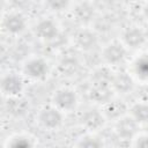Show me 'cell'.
Segmentation results:
<instances>
[{
  "mask_svg": "<svg viewBox=\"0 0 148 148\" xmlns=\"http://www.w3.org/2000/svg\"><path fill=\"white\" fill-rule=\"evenodd\" d=\"M125 69L131 74L136 84L148 86V49L143 47L135 52H132Z\"/></svg>",
  "mask_w": 148,
  "mask_h": 148,
  "instance_id": "ba28073f",
  "label": "cell"
},
{
  "mask_svg": "<svg viewBox=\"0 0 148 148\" xmlns=\"http://www.w3.org/2000/svg\"><path fill=\"white\" fill-rule=\"evenodd\" d=\"M117 68L108 66L105 64H98L97 66L92 67L88 74L89 83H111L113 74Z\"/></svg>",
  "mask_w": 148,
  "mask_h": 148,
  "instance_id": "44dd1931",
  "label": "cell"
},
{
  "mask_svg": "<svg viewBox=\"0 0 148 148\" xmlns=\"http://www.w3.org/2000/svg\"><path fill=\"white\" fill-rule=\"evenodd\" d=\"M82 61L79 56L74 54L73 52H64L59 56L56 62V69L66 77L75 76L81 69Z\"/></svg>",
  "mask_w": 148,
  "mask_h": 148,
  "instance_id": "5bb4252c",
  "label": "cell"
},
{
  "mask_svg": "<svg viewBox=\"0 0 148 148\" xmlns=\"http://www.w3.org/2000/svg\"><path fill=\"white\" fill-rule=\"evenodd\" d=\"M98 31L92 25H80L72 35L73 47L81 53H88L101 46Z\"/></svg>",
  "mask_w": 148,
  "mask_h": 148,
  "instance_id": "9c48e42d",
  "label": "cell"
},
{
  "mask_svg": "<svg viewBox=\"0 0 148 148\" xmlns=\"http://www.w3.org/2000/svg\"><path fill=\"white\" fill-rule=\"evenodd\" d=\"M106 120L109 124H111L112 121H114L116 119H118L119 117L124 116L127 113L128 110V103L124 102L120 96H116L114 98H112L110 102H108L106 104L101 106Z\"/></svg>",
  "mask_w": 148,
  "mask_h": 148,
  "instance_id": "ac0fdd59",
  "label": "cell"
},
{
  "mask_svg": "<svg viewBox=\"0 0 148 148\" xmlns=\"http://www.w3.org/2000/svg\"><path fill=\"white\" fill-rule=\"evenodd\" d=\"M29 82L18 69H7L0 77V91L3 98L23 96Z\"/></svg>",
  "mask_w": 148,
  "mask_h": 148,
  "instance_id": "52a82bcc",
  "label": "cell"
},
{
  "mask_svg": "<svg viewBox=\"0 0 148 148\" xmlns=\"http://www.w3.org/2000/svg\"><path fill=\"white\" fill-rule=\"evenodd\" d=\"M118 38L131 52H135L146 47L148 43V32L142 25L131 23L120 30Z\"/></svg>",
  "mask_w": 148,
  "mask_h": 148,
  "instance_id": "30bf717a",
  "label": "cell"
},
{
  "mask_svg": "<svg viewBox=\"0 0 148 148\" xmlns=\"http://www.w3.org/2000/svg\"><path fill=\"white\" fill-rule=\"evenodd\" d=\"M66 113L57 109L50 102L40 105L34 116L35 124L44 132H58L65 125Z\"/></svg>",
  "mask_w": 148,
  "mask_h": 148,
  "instance_id": "7a4b0ae2",
  "label": "cell"
},
{
  "mask_svg": "<svg viewBox=\"0 0 148 148\" xmlns=\"http://www.w3.org/2000/svg\"><path fill=\"white\" fill-rule=\"evenodd\" d=\"M110 84L117 96H124L131 94L134 90V88L138 86L134 79L131 76V74L125 69V67L123 69H116Z\"/></svg>",
  "mask_w": 148,
  "mask_h": 148,
  "instance_id": "9a60e30c",
  "label": "cell"
},
{
  "mask_svg": "<svg viewBox=\"0 0 148 148\" xmlns=\"http://www.w3.org/2000/svg\"><path fill=\"white\" fill-rule=\"evenodd\" d=\"M117 95L111 84L108 83H89L87 89V98L92 105L102 106L114 98Z\"/></svg>",
  "mask_w": 148,
  "mask_h": 148,
  "instance_id": "4fadbf2b",
  "label": "cell"
},
{
  "mask_svg": "<svg viewBox=\"0 0 148 148\" xmlns=\"http://www.w3.org/2000/svg\"><path fill=\"white\" fill-rule=\"evenodd\" d=\"M30 27L31 23L29 22V17L22 10L9 9L2 14L1 29L9 37H21L28 30H30Z\"/></svg>",
  "mask_w": 148,
  "mask_h": 148,
  "instance_id": "8992f818",
  "label": "cell"
},
{
  "mask_svg": "<svg viewBox=\"0 0 148 148\" xmlns=\"http://www.w3.org/2000/svg\"><path fill=\"white\" fill-rule=\"evenodd\" d=\"M40 2L49 15H61L71 12L75 0H40Z\"/></svg>",
  "mask_w": 148,
  "mask_h": 148,
  "instance_id": "7402d4cb",
  "label": "cell"
},
{
  "mask_svg": "<svg viewBox=\"0 0 148 148\" xmlns=\"http://www.w3.org/2000/svg\"><path fill=\"white\" fill-rule=\"evenodd\" d=\"M77 121L84 131L91 132H99L102 128L105 127L106 124H109L101 106L97 105H92L80 111L77 116Z\"/></svg>",
  "mask_w": 148,
  "mask_h": 148,
  "instance_id": "8fae6325",
  "label": "cell"
},
{
  "mask_svg": "<svg viewBox=\"0 0 148 148\" xmlns=\"http://www.w3.org/2000/svg\"><path fill=\"white\" fill-rule=\"evenodd\" d=\"M127 113L141 126H148V99H136L128 103Z\"/></svg>",
  "mask_w": 148,
  "mask_h": 148,
  "instance_id": "ffe728a7",
  "label": "cell"
},
{
  "mask_svg": "<svg viewBox=\"0 0 148 148\" xmlns=\"http://www.w3.org/2000/svg\"><path fill=\"white\" fill-rule=\"evenodd\" d=\"M140 15L148 21V0H143V2L140 6Z\"/></svg>",
  "mask_w": 148,
  "mask_h": 148,
  "instance_id": "cb8c5ba5",
  "label": "cell"
},
{
  "mask_svg": "<svg viewBox=\"0 0 148 148\" xmlns=\"http://www.w3.org/2000/svg\"><path fill=\"white\" fill-rule=\"evenodd\" d=\"M2 146L5 148H32L38 146V138L30 132H14L3 140Z\"/></svg>",
  "mask_w": 148,
  "mask_h": 148,
  "instance_id": "2e32d148",
  "label": "cell"
},
{
  "mask_svg": "<svg viewBox=\"0 0 148 148\" xmlns=\"http://www.w3.org/2000/svg\"><path fill=\"white\" fill-rule=\"evenodd\" d=\"M50 103L64 113H73L79 110L81 97L76 88L69 84H61L54 88L50 95Z\"/></svg>",
  "mask_w": 148,
  "mask_h": 148,
  "instance_id": "3957f363",
  "label": "cell"
},
{
  "mask_svg": "<svg viewBox=\"0 0 148 148\" xmlns=\"http://www.w3.org/2000/svg\"><path fill=\"white\" fill-rule=\"evenodd\" d=\"M69 13L80 25H91V22L96 15V9L91 2L84 0L81 2H75Z\"/></svg>",
  "mask_w": 148,
  "mask_h": 148,
  "instance_id": "e0dca14e",
  "label": "cell"
},
{
  "mask_svg": "<svg viewBox=\"0 0 148 148\" xmlns=\"http://www.w3.org/2000/svg\"><path fill=\"white\" fill-rule=\"evenodd\" d=\"M30 31L32 36L40 43H53L61 35V25L53 15H45L38 17L34 23H31Z\"/></svg>",
  "mask_w": 148,
  "mask_h": 148,
  "instance_id": "5b68a950",
  "label": "cell"
},
{
  "mask_svg": "<svg viewBox=\"0 0 148 148\" xmlns=\"http://www.w3.org/2000/svg\"><path fill=\"white\" fill-rule=\"evenodd\" d=\"M111 126H112V131L117 138H119L121 140H127L128 142L142 128L128 113H126V114L119 117L118 119H116L114 121H112Z\"/></svg>",
  "mask_w": 148,
  "mask_h": 148,
  "instance_id": "7c38bea8",
  "label": "cell"
},
{
  "mask_svg": "<svg viewBox=\"0 0 148 148\" xmlns=\"http://www.w3.org/2000/svg\"><path fill=\"white\" fill-rule=\"evenodd\" d=\"M53 65L51 61L38 53L28 54L20 62L18 71L25 77L29 83H42L45 82L52 73Z\"/></svg>",
  "mask_w": 148,
  "mask_h": 148,
  "instance_id": "6da1fadb",
  "label": "cell"
},
{
  "mask_svg": "<svg viewBox=\"0 0 148 148\" xmlns=\"http://www.w3.org/2000/svg\"><path fill=\"white\" fill-rule=\"evenodd\" d=\"M131 51L119 40V38L105 42L99 46V59L102 64L118 68L119 66H125Z\"/></svg>",
  "mask_w": 148,
  "mask_h": 148,
  "instance_id": "277c9868",
  "label": "cell"
},
{
  "mask_svg": "<svg viewBox=\"0 0 148 148\" xmlns=\"http://www.w3.org/2000/svg\"><path fill=\"white\" fill-rule=\"evenodd\" d=\"M134 148H148V130H140L128 142Z\"/></svg>",
  "mask_w": 148,
  "mask_h": 148,
  "instance_id": "603a6c76",
  "label": "cell"
},
{
  "mask_svg": "<svg viewBox=\"0 0 148 148\" xmlns=\"http://www.w3.org/2000/svg\"><path fill=\"white\" fill-rule=\"evenodd\" d=\"M105 146L104 138L99 135V132L91 131H83L73 142V147L76 148H102Z\"/></svg>",
  "mask_w": 148,
  "mask_h": 148,
  "instance_id": "d6986e66",
  "label": "cell"
}]
</instances>
